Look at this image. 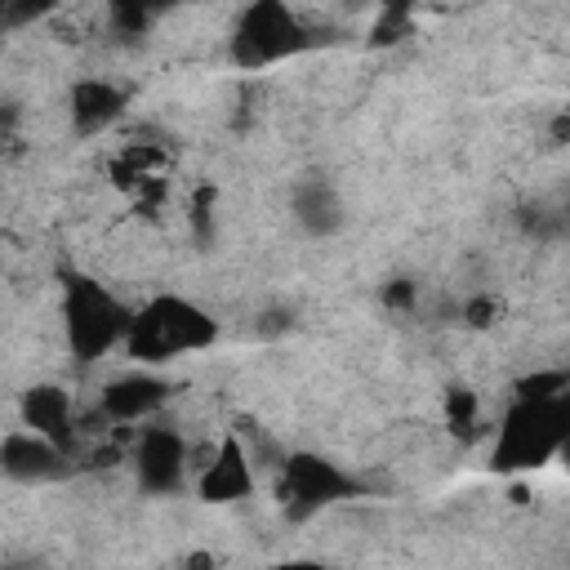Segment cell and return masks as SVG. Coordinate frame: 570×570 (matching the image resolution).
<instances>
[{"label":"cell","instance_id":"obj_1","mask_svg":"<svg viewBox=\"0 0 570 570\" xmlns=\"http://www.w3.org/2000/svg\"><path fill=\"white\" fill-rule=\"evenodd\" d=\"M214 338H218V321L200 303L183 294H156L134 312L125 352L142 365H165L174 356L214 347Z\"/></svg>","mask_w":570,"mask_h":570},{"label":"cell","instance_id":"obj_2","mask_svg":"<svg viewBox=\"0 0 570 570\" xmlns=\"http://www.w3.org/2000/svg\"><path fill=\"white\" fill-rule=\"evenodd\" d=\"M129 321H134V312L102 281H94L85 272H62V334L80 365H94L116 343H125Z\"/></svg>","mask_w":570,"mask_h":570},{"label":"cell","instance_id":"obj_3","mask_svg":"<svg viewBox=\"0 0 570 570\" xmlns=\"http://www.w3.org/2000/svg\"><path fill=\"white\" fill-rule=\"evenodd\" d=\"M566 432H570V392H561L557 401H512V410L503 414L490 463L499 472L543 468L548 459H557Z\"/></svg>","mask_w":570,"mask_h":570},{"label":"cell","instance_id":"obj_4","mask_svg":"<svg viewBox=\"0 0 570 570\" xmlns=\"http://www.w3.org/2000/svg\"><path fill=\"white\" fill-rule=\"evenodd\" d=\"M312 40L316 36L307 31V22L294 9H285L281 0H258L236 18L232 62L245 67V71H258V67H272L281 58H294V53L312 49Z\"/></svg>","mask_w":570,"mask_h":570},{"label":"cell","instance_id":"obj_5","mask_svg":"<svg viewBox=\"0 0 570 570\" xmlns=\"http://www.w3.org/2000/svg\"><path fill=\"white\" fill-rule=\"evenodd\" d=\"M276 494H281V508H285L289 521H307L321 508H330L338 499H352L356 494V476H347L338 463H330V459H321L312 450H298V454H289L281 463Z\"/></svg>","mask_w":570,"mask_h":570},{"label":"cell","instance_id":"obj_6","mask_svg":"<svg viewBox=\"0 0 570 570\" xmlns=\"http://www.w3.org/2000/svg\"><path fill=\"white\" fill-rule=\"evenodd\" d=\"M187 441L174 432V428H147L138 432V445H134V468H138V485L147 494H174L187 476Z\"/></svg>","mask_w":570,"mask_h":570},{"label":"cell","instance_id":"obj_7","mask_svg":"<svg viewBox=\"0 0 570 570\" xmlns=\"http://www.w3.org/2000/svg\"><path fill=\"white\" fill-rule=\"evenodd\" d=\"M0 468H4V476L9 481H58V476H67V468H71V454L67 450H58L53 441H45L40 432H31V428H13V432H4V441H0Z\"/></svg>","mask_w":570,"mask_h":570},{"label":"cell","instance_id":"obj_8","mask_svg":"<svg viewBox=\"0 0 570 570\" xmlns=\"http://www.w3.org/2000/svg\"><path fill=\"white\" fill-rule=\"evenodd\" d=\"M196 490L205 503H240L254 494V468H249V454L240 445V436H223L209 454V463L200 468L196 476Z\"/></svg>","mask_w":570,"mask_h":570},{"label":"cell","instance_id":"obj_9","mask_svg":"<svg viewBox=\"0 0 570 570\" xmlns=\"http://www.w3.org/2000/svg\"><path fill=\"white\" fill-rule=\"evenodd\" d=\"M18 414H22V428L40 432L45 441H53L58 450L71 454L80 428H76V405H71L67 387H58V383H31L22 392V401H18Z\"/></svg>","mask_w":570,"mask_h":570},{"label":"cell","instance_id":"obj_10","mask_svg":"<svg viewBox=\"0 0 570 570\" xmlns=\"http://www.w3.org/2000/svg\"><path fill=\"white\" fill-rule=\"evenodd\" d=\"M165 401H169V383H165L160 374L138 370V374L111 379V383L102 387V396H98V410H102L107 419H116V423H138V419L156 414Z\"/></svg>","mask_w":570,"mask_h":570},{"label":"cell","instance_id":"obj_11","mask_svg":"<svg viewBox=\"0 0 570 570\" xmlns=\"http://www.w3.org/2000/svg\"><path fill=\"white\" fill-rule=\"evenodd\" d=\"M125 89L120 85H111V80H102V76H85V80H76L71 85V98H67V107H71V129L80 134V138H89V134H102L107 125H116L120 116H125Z\"/></svg>","mask_w":570,"mask_h":570},{"label":"cell","instance_id":"obj_12","mask_svg":"<svg viewBox=\"0 0 570 570\" xmlns=\"http://www.w3.org/2000/svg\"><path fill=\"white\" fill-rule=\"evenodd\" d=\"M289 209H294V223L312 236H334L343 227V200H338V187L321 174H307L294 183V196H289Z\"/></svg>","mask_w":570,"mask_h":570},{"label":"cell","instance_id":"obj_13","mask_svg":"<svg viewBox=\"0 0 570 570\" xmlns=\"http://www.w3.org/2000/svg\"><path fill=\"white\" fill-rule=\"evenodd\" d=\"M570 392V370H534L517 383V401H557Z\"/></svg>","mask_w":570,"mask_h":570},{"label":"cell","instance_id":"obj_14","mask_svg":"<svg viewBox=\"0 0 570 570\" xmlns=\"http://www.w3.org/2000/svg\"><path fill=\"white\" fill-rule=\"evenodd\" d=\"M445 423L454 436H472L476 432V396L468 387H450L445 392Z\"/></svg>","mask_w":570,"mask_h":570},{"label":"cell","instance_id":"obj_15","mask_svg":"<svg viewBox=\"0 0 570 570\" xmlns=\"http://www.w3.org/2000/svg\"><path fill=\"white\" fill-rule=\"evenodd\" d=\"M107 18L116 22V31H125V36H142V31L151 27L156 9H147V4H125V0H116V4L107 9Z\"/></svg>","mask_w":570,"mask_h":570},{"label":"cell","instance_id":"obj_16","mask_svg":"<svg viewBox=\"0 0 570 570\" xmlns=\"http://www.w3.org/2000/svg\"><path fill=\"white\" fill-rule=\"evenodd\" d=\"M191 232H196L200 245L214 240V187L209 183L196 187V196H191Z\"/></svg>","mask_w":570,"mask_h":570},{"label":"cell","instance_id":"obj_17","mask_svg":"<svg viewBox=\"0 0 570 570\" xmlns=\"http://www.w3.org/2000/svg\"><path fill=\"white\" fill-rule=\"evenodd\" d=\"M405 27H410V9L405 4H392V9H383L379 13V22H374V45H392V40H401L405 36Z\"/></svg>","mask_w":570,"mask_h":570},{"label":"cell","instance_id":"obj_18","mask_svg":"<svg viewBox=\"0 0 570 570\" xmlns=\"http://www.w3.org/2000/svg\"><path fill=\"white\" fill-rule=\"evenodd\" d=\"M494 321H499V298L476 294V298H468V303H463V325L485 330V325H494Z\"/></svg>","mask_w":570,"mask_h":570},{"label":"cell","instance_id":"obj_19","mask_svg":"<svg viewBox=\"0 0 570 570\" xmlns=\"http://www.w3.org/2000/svg\"><path fill=\"white\" fill-rule=\"evenodd\" d=\"M379 298H383L387 307H396V312H410V307H414V298H419V285H414V281H405V276H396V281H387V285L379 289Z\"/></svg>","mask_w":570,"mask_h":570},{"label":"cell","instance_id":"obj_20","mask_svg":"<svg viewBox=\"0 0 570 570\" xmlns=\"http://www.w3.org/2000/svg\"><path fill=\"white\" fill-rule=\"evenodd\" d=\"M548 134H552V142H570V111L552 116V120H548Z\"/></svg>","mask_w":570,"mask_h":570},{"label":"cell","instance_id":"obj_21","mask_svg":"<svg viewBox=\"0 0 570 570\" xmlns=\"http://www.w3.org/2000/svg\"><path fill=\"white\" fill-rule=\"evenodd\" d=\"M272 570H334V566H325V561H281Z\"/></svg>","mask_w":570,"mask_h":570},{"label":"cell","instance_id":"obj_22","mask_svg":"<svg viewBox=\"0 0 570 570\" xmlns=\"http://www.w3.org/2000/svg\"><path fill=\"white\" fill-rule=\"evenodd\" d=\"M557 459H561V463H566V468H570V432H566V436H561V450H557Z\"/></svg>","mask_w":570,"mask_h":570}]
</instances>
